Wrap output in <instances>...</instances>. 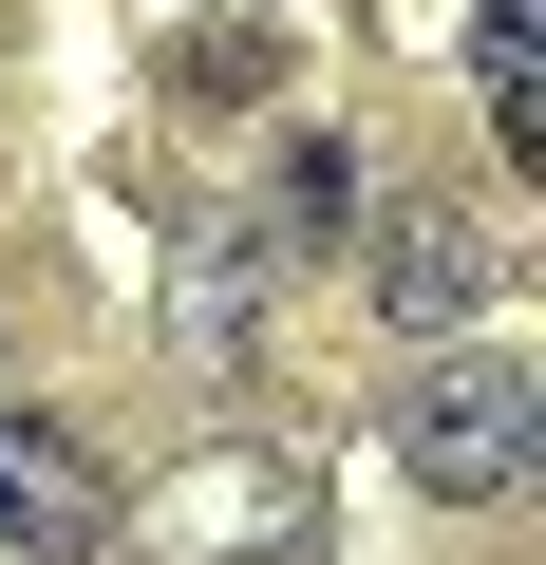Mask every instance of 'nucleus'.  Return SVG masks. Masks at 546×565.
Here are the masks:
<instances>
[{"label": "nucleus", "instance_id": "obj_1", "mask_svg": "<svg viewBox=\"0 0 546 565\" xmlns=\"http://www.w3.org/2000/svg\"><path fill=\"white\" fill-rule=\"evenodd\" d=\"M527 452H546V396H527L508 340H433V359L396 377V471H415L433 509H508Z\"/></svg>", "mask_w": 546, "mask_h": 565}, {"label": "nucleus", "instance_id": "obj_2", "mask_svg": "<svg viewBox=\"0 0 546 565\" xmlns=\"http://www.w3.org/2000/svg\"><path fill=\"white\" fill-rule=\"evenodd\" d=\"M358 302H377V340H396V359L490 340V302H508V226H490V207H452V189H396V207L358 226Z\"/></svg>", "mask_w": 546, "mask_h": 565}, {"label": "nucleus", "instance_id": "obj_3", "mask_svg": "<svg viewBox=\"0 0 546 565\" xmlns=\"http://www.w3.org/2000/svg\"><path fill=\"white\" fill-rule=\"evenodd\" d=\"M114 527H132L114 452H95V434H57L39 396H0V546H20V565H95Z\"/></svg>", "mask_w": 546, "mask_h": 565}, {"label": "nucleus", "instance_id": "obj_4", "mask_svg": "<svg viewBox=\"0 0 546 565\" xmlns=\"http://www.w3.org/2000/svg\"><path fill=\"white\" fill-rule=\"evenodd\" d=\"M170 565H302V527H321V490L283 471V452H207V471H170L151 509H132Z\"/></svg>", "mask_w": 546, "mask_h": 565}, {"label": "nucleus", "instance_id": "obj_5", "mask_svg": "<svg viewBox=\"0 0 546 565\" xmlns=\"http://www.w3.org/2000/svg\"><path fill=\"white\" fill-rule=\"evenodd\" d=\"M264 282H283V245H264L245 207H189L170 226V359L189 377H264Z\"/></svg>", "mask_w": 546, "mask_h": 565}, {"label": "nucleus", "instance_id": "obj_6", "mask_svg": "<svg viewBox=\"0 0 546 565\" xmlns=\"http://www.w3.org/2000/svg\"><path fill=\"white\" fill-rule=\"evenodd\" d=\"M340 207H358V151H340V132H302V151H283V207H245V226H264V245H321Z\"/></svg>", "mask_w": 546, "mask_h": 565}, {"label": "nucleus", "instance_id": "obj_7", "mask_svg": "<svg viewBox=\"0 0 546 565\" xmlns=\"http://www.w3.org/2000/svg\"><path fill=\"white\" fill-rule=\"evenodd\" d=\"M471 95H490L508 132L546 114V76H527V0H471Z\"/></svg>", "mask_w": 546, "mask_h": 565}]
</instances>
